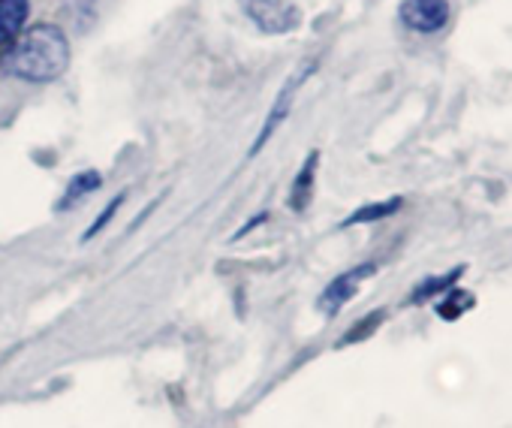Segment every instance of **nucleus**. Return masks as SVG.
I'll use <instances>...</instances> for the list:
<instances>
[{
	"mask_svg": "<svg viewBox=\"0 0 512 428\" xmlns=\"http://www.w3.org/2000/svg\"><path fill=\"white\" fill-rule=\"evenodd\" d=\"M461 275H464V269L458 266V269H452V272H446V275H437V278H428V281H422V284L413 290L410 302H425V299H434L437 293H449Z\"/></svg>",
	"mask_w": 512,
	"mask_h": 428,
	"instance_id": "nucleus-10",
	"label": "nucleus"
},
{
	"mask_svg": "<svg viewBox=\"0 0 512 428\" xmlns=\"http://www.w3.org/2000/svg\"><path fill=\"white\" fill-rule=\"evenodd\" d=\"M121 202H124V196H115V199H112V202L106 205V211H103V218H97V221H94V224L88 227L85 239H94V236H97V233H100V230H103V227H106V224L112 221V218H115V211L121 208Z\"/></svg>",
	"mask_w": 512,
	"mask_h": 428,
	"instance_id": "nucleus-12",
	"label": "nucleus"
},
{
	"mask_svg": "<svg viewBox=\"0 0 512 428\" xmlns=\"http://www.w3.org/2000/svg\"><path fill=\"white\" fill-rule=\"evenodd\" d=\"M377 272V263H362V266H356V269H350V272H344V275H338L329 287H326V293L320 296V308H323V314H338L353 296H356V290H359V284L365 281V278H371Z\"/></svg>",
	"mask_w": 512,
	"mask_h": 428,
	"instance_id": "nucleus-4",
	"label": "nucleus"
},
{
	"mask_svg": "<svg viewBox=\"0 0 512 428\" xmlns=\"http://www.w3.org/2000/svg\"><path fill=\"white\" fill-rule=\"evenodd\" d=\"M311 70H314V67L308 64V67H305V70H302V73H299L296 79H290V82L284 85V91H281V97L275 100V106H272V112H269V121L263 124V130H260V136H256V142H253V148H250L253 154H256V151H260V148H263V145H266V142H269V139L275 136V130H278V127L284 124V118H287V112L293 109V100H296V91H299V85H302V82H305V79L311 76Z\"/></svg>",
	"mask_w": 512,
	"mask_h": 428,
	"instance_id": "nucleus-5",
	"label": "nucleus"
},
{
	"mask_svg": "<svg viewBox=\"0 0 512 428\" xmlns=\"http://www.w3.org/2000/svg\"><path fill=\"white\" fill-rule=\"evenodd\" d=\"M31 19L28 0H0V46L13 43Z\"/></svg>",
	"mask_w": 512,
	"mask_h": 428,
	"instance_id": "nucleus-6",
	"label": "nucleus"
},
{
	"mask_svg": "<svg viewBox=\"0 0 512 428\" xmlns=\"http://www.w3.org/2000/svg\"><path fill=\"white\" fill-rule=\"evenodd\" d=\"M100 184H103V175H100V172H94V169L79 172V175L67 184V193H64V196H61V202H58V211H64V208H70L73 202L85 199V196H88V193H94Z\"/></svg>",
	"mask_w": 512,
	"mask_h": 428,
	"instance_id": "nucleus-9",
	"label": "nucleus"
},
{
	"mask_svg": "<svg viewBox=\"0 0 512 428\" xmlns=\"http://www.w3.org/2000/svg\"><path fill=\"white\" fill-rule=\"evenodd\" d=\"M404 199L401 196H392V199H383V202H371V205H362L359 211H353L350 218L344 221V227H356V224H371V221H383L389 214L401 211Z\"/></svg>",
	"mask_w": 512,
	"mask_h": 428,
	"instance_id": "nucleus-8",
	"label": "nucleus"
},
{
	"mask_svg": "<svg viewBox=\"0 0 512 428\" xmlns=\"http://www.w3.org/2000/svg\"><path fill=\"white\" fill-rule=\"evenodd\" d=\"M467 308H473V296L464 293V290H455V287L437 302V314H440L443 320H455V317H461Z\"/></svg>",
	"mask_w": 512,
	"mask_h": 428,
	"instance_id": "nucleus-11",
	"label": "nucleus"
},
{
	"mask_svg": "<svg viewBox=\"0 0 512 428\" xmlns=\"http://www.w3.org/2000/svg\"><path fill=\"white\" fill-rule=\"evenodd\" d=\"M317 163H320V154L314 151V154H308V160H305L302 172L296 175L293 190H290V208H293V211H305V208H308V202H311V196H314V175H317Z\"/></svg>",
	"mask_w": 512,
	"mask_h": 428,
	"instance_id": "nucleus-7",
	"label": "nucleus"
},
{
	"mask_svg": "<svg viewBox=\"0 0 512 428\" xmlns=\"http://www.w3.org/2000/svg\"><path fill=\"white\" fill-rule=\"evenodd\" d=\"M7 67L13 76L25 82H52L64 76V70L70 67V40L58 25H34L16 40Z\"/></svg>",
	"mask_w": 512,
	"mask_h": 428,
	"instance_id": "nucleus-1",
	"label": "nucleus"
},
{
	"mask_svg": "<svg viewBox=\"0 0 512 428\" xmlns=\"http://www.w3.org/2000/svg\"><path fill=\"white\" fill-rule=\"evenodd\" d=\"M241 7L263 34H287L299 25V10L290 0H241Z\"/></svg>",
	"mask_w": 512,
	"mask_h": 428,
	"instance_id": "nucleus-3",
	"label": "nucleus"
},
{
	"mask_svg": "<svg viewBox=\"0 0 512 428\" xmlns=\"http://www.w3.org/2000/svg\"><path fill=\"white\" fill-rule=\"evenodd\" d=\"M398 19L413 34H437L449 25L452 7L449 0H404L398 7Z\"/></svg>",
	"mask_w": 512,
	"mask_h": 428,
	"instance_id": "nucleus-2",
	"label": "nucleus"
},
{
	"mask_svg": "<svg viewBox=\"0 0 512 428\" xmlns=\"http://www.w3.org/2000/svg\"><path fill=\"white\" fill-rule=\"evenodd\" d=\"M380 320H383V314H371V317H368L365 323H359L356 329H350V335L344 338V344H350V341H359V338H365V335H371L368 329H371V326H377Z\"/></svg>",
	"mask_w": 512,
	"mask_h": 428,
	"instance_id": "nucleus-13",
	"label": "nucleus"
}]
</instances>
